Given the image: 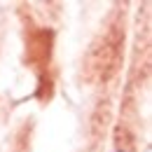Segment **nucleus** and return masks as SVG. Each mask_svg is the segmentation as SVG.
<instances>
[{
    "instance_id": "f257e3e1",
    "label": "nucleus",
    "mask_w": 152,
    "mask_h": 152,
    "mask_svg": "<svg viewBox=\"0 0 152 152\" xmlns=\"http://www.w3.org/2000/svg\"><path fill=\"white\" fill-rule=\"evenodd\" d=\"M115 152H124V150H115Z\"/></svg>"
}]
</instances>
